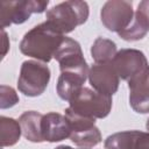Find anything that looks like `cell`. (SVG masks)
I'll use <instances>...</instances> for the list:
<instances>
[{"label":"cell","mask_w":149,"mask_h":149,"mask_svg":"<svg viewBox=\"0 0 149 149\" xmlns=\"http://www.w3.org/2000/svg\"><path fill=\"white\" fill-rule=\"evenodd\" d=\"M49 1L42 0H19L2 1L0 3V22L1 28L10 24H21L26 22L31 14L43 13L48 7Z\"/></svg>","instance_id":"5"},{"label":"cell","mask_w":149,"mask_h":149,"mask_svg":"<svg viewBox=\"0 0 149 149\" xmlns=\"http://www.w3.org/2000/svg\"><path fill=\"white\" fill-rule=\"evenodd\" d=\"M2 36H3V51H2V57L6 56V52L9 48V43H8V38H7V34L5 33V30L2 29Z\"/></svg>","instance_id":"21"},{"label":"cell","mask_w":149,"mask_h":149,"mask_svg":"<svg viewBox=\"0 0 149 149\" xmlns=\"http://www.w3.org/2000/svg\"><path fill=\"white\" fill-rule=\"evenodd\" d=\"M112 64L119 78L130 81L149 70L144 54L137 49H121L116 52Z\"/></svg>","instance_id":"8"},{"label":"cell","mask_w":149,"mask_h":149,"mask_svg":"<svg viewBox=\"0 0 149 149\" xmlns=\"http://www.w3.org/2000/svg\"><path fill=\"white\" fill-rule=\"evenodd\" d=\"M69 104L68 109L77 115L90 119H104L112 109V97L88 87H81Z\"/></svg>","instance_id":"3"},{"label":"cell","mask_w":149,"mask_h":149,"mask_svg":"<svg viewBox=\"0 0 149 149\" xmlns=\"http://www.w3.org/2000/svg\"><path fill=\"white\" fill-rule=\"evenodd\" d=\"M0 134H1V147H12L14 146L21 136L22 129L20 122L13 118L1 116L0 118Z\"/></svg>","instance_id":"16"},{"label":"cell","mask_w":149,"mask_h":149,"mask_svg":"<svg viewBox=\"0 0 149 149\" xmlns=\"http://www.w3.org/2000/svg\"><path fill=\"white\" fill-rule=\"evenodd\" d=\"M50 80V69L38 61H24L20 69L17 88L26 97L41 95Z\"/></svg>","instance_id":"4"},{"label":"cell","mask_w":149,"mask_h":149,"mask_svg":"<svg viewBox=\"0 0 149 149\" xmlns=\"http://www.w3.org/2000/svg\"><path fill=\"white\" fill-rule=\"evenodd\" d=\"M0 97H1L0 107L2 109L13 107L14 105H16L19 102V95L15 92V90L13 87H10V86L1 85V87H0Z\"/></svg>","instance_id":"19"},{"label":"cell","mask_w":149,"mask_h":149,"mask_svg":"<svg viewBox=\"0 0 149 149\" xmlns=\"http://www.w3.org/2000/svg\"><path fill=\"white\" fill-rule=\"evenodd\" d=\"M146 127H147V129H148V132H149V118H148V120H147V123H146Z\"/></svg>","instance_id":"23"},{"label":"cell","mask_w":149,"mask_h":149,"mask_svg":"<svg viewBox=\"0 0 149 149\" xmlns=\"http://www.w3.org/2000/svg\"><path fill=\"white\" fill-rule=\"evenodd\" d=\"M54 57L59 64L61 72L68 71L88 74L90 69L83 56L80 44L76 40L65 36Z\"/></svg>","instance_id":"9"},{"label":"cell","mask_w":149,"mask_h":149,"mask_svg":"<svg viewBox=\"0 0 149 149\" xmlns=\"http://www.w3.org/2000/svg\"><path fill=\"white\" fill-rule=\"evenodd\" d=\"M116 52V44L112 40L105 37H97L91 47V55L97 64L111 63Z\"/></svg>","instance_id":"15"},{"label":"cell","mask_w":149,"mask_h":149,"mask_svg":"<svg viewBox=\"0 0 149 149\" xmlns=\"http://www.w3.org/2000/svg\"><path fill=\"white\" fill-rule=\"evenodd\" d=\"M133 5L123 0H109L104 3L100 10L102 24L114 33H121L127 29L134 20Z\"/></svg>","instance_id":"7"},{"label":"cell","mask_w":149,"mask_h":149,"mask_svg":"<svg viewBox=\"0 0 149 149\" xmlns=\"http://www.w3.org/2000/svg\"><path fill=\"white\" fill-rule=\"evenodd\" d=\"M86 78H88V74L80 72H61L56 85L58 97L65 101H70L74 94L81 87H84L83 84L85 83Z\"/></svg>","instance_id":"13"},{"label":"cell","mask_w":149,"mask_h":149,"mask_svg":"<svg viewBox=\"0 0 149 149\" xmlns=\"http://www.w3.org/2000/svg\"><path fill=\"white\" fill-rule=\"evenodd\" d=\"M88 80L94 91L112 97L119 88L120 78L111 63L92 64L88 70Z\"/></svg>","instance_id":"10"},{"label":"cell","mask_w":149,"mask_h":149,"mask_svg":"<svg viewBox=\"0 0 149 149\" xmlns=\"http://www.w3.org/2000/svg\"><path fill=\"white\" fill-rule=\"evenodd\" d=\"M64 35L48 21L27 31L21 42L20 51L42 63H49L64 40Z\"/></svg>","instance_id":"1"},{"label":"cell","mask_w":149,"mask_h":149,"mask_svg":"<svg viewBox=\"0 0 149 149\" xmlns=\"http://www.w3.org/2000/svg\"><path fill=\"white\" fill-rule=\"evenodd\" d=\"M133 149H149V132H136Z\"/></svg>","instance_id":"20"},{"label":"cell","mask_w":149,"mask_h":149,"mask_svg":"<svg viewBox=\"0 0 149 149\" xmlns=\"http://www.w3.org/2000/svg\"><path fill=\"white\" fill-rule=\"evenodd\" d=\"M43 140L48 142H59L71 135L69 119L59 113L50 112L43 115L42 119Z\"/></svg>","instance_id":"11"},{"label":"cell","mask_w":149,"mask_h":149,"mask_svg":"<svg viewBox=\"0 0 149 149\" xmlns=\"http://www.w3.org/2000/svg\"><path fill=\"white\" fill-rule=\"evenodd\" d=\"M129 104L136 113H149V70L128 81Z\"/></svg>","instance_id":"12"},{"label":"cell","mask_w":149,"mask_h":149,"mask_svg":"<svg viewBox=\"0 0 149 149\" xmlns=\"http://www.w3.org/2000/svg\"><path fill=\"white\" fill-rule=\"evenodd\" d=\"M136 132L137 130H126L109 135L105 140V149H133Z\"/></svg>","instance_id":"17"},{"label":"cell","mask_w":149,"mask_h":149,"mask_svg":"<svg viewBox=\"0 0 149 149\" xmlns=\"http://www.w3.org/2000/svg\"><path fill=\"white\" fill-rule=\"evenodd\" d=\"M88 5L85 1L70 0L47 10V21L63 35L73 31L88 19Z\"/></svg>","instance_id":"2"},{"label":"cell","mask_w":149,"mask_h":149,"mask_svg":"<svg viewBox=\"0 0 149 149\" xmlns=\"http://www.w3.org/2000/svg\"><path fill=\"white\" fill-rule=\"evenodd\" d=\"M55 149H73V148H71L70 146H58Z\"/></svg>","instance_id":"22"},{"label":"cell","mask_w":149,"mask_h":149,"mask_svg":"<svg viewBox=\"0 0 149 149\" xmlns=\"http://www.w3.org/2000/svg\"><path fill=\"white\" fill-rule=\"evenodd\" d=\"M134 20L143 30L149 31V0H143L139 3Z\"/></svg>","instance_id":"18"},{"label":"cell","mask_w":149,"mask_h":149,"mask_svg":"<svg viewBox=\"0 0 149 149\" xmlns=\"http://www.w3.org/2000/svg\"><path fill=\"white\" fill-rule=\"evenodd\" d=\"M65 116L70 121L71 141L83 149H90L101 142V133L95 126V119L84 118L65 109Z\"/></svg>","instance_id":"6"},{"label":"cell","mask_w":149,"mask_h":149,"mask_svg":"<svg viewBox=\"0 0 149 149\" xmlns=\"http://www.w3.org/2000/svg\"><path fill=\"white\" fill-rule=\"evenodd\" d=\"M42 119L43 114L36 111H27L19 118V122L22 129L23 136L34 143L44 142L42 135Z\"/></svg>","instance_id":"14"}]
</instances>
